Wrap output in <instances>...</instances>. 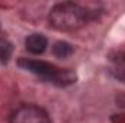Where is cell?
<instances>
[{
    "instance_id": "6da1fadb",
    "label": "cell",
    "mask_w": 125,
    "mask_h": 123,
    "mask_svg": "<svg viewBox=\"0 0 125 123\" xmlns=\"http://www.w3.org/2000/svg\"><path fill=\"white\" fill-rule=\"evenodd\" d=\"M96 12H90L87 7L79 3L62 1L52 6L48 15V22L57 31L71 32L80 29L87 22L96 19Z\"/></svg>"
},
{
    "instance_id": "7a4b0ae2",
    "label": "cell",
    "mask_w": 125,
    "mask_h": 123,
    "mask_svg": "<svg viewBox=\"0 0 125 123\" xmlns=\"http://www.w3.org/2000/svg\"><path fill=\"white\" fill-rule=\"evenodd\" d=\"M19 67H22L23 70L29 71L32 74L44 78L45 81H50L58 87H67L73 83H76V74L70 70H61L58 67H55L54 64L47 61H41V60H29V58H21Z\"/></svg>"
},
{
    "instance_id": "3957f363",
    "label": "cell",
    "mask_w": 125,
    "mask_h": 123,
    "mask_svg": "<svg viewBox=\"0 0 125 123\" xmlns=\"http://www.w3.org/2000/svg\"><path fill=\"white\" fill-rule=\"evenodd\" d=\"M9 123H52L48 112L36 104H21L9 116Z\"/></svg>"
},
{
    "instance_id": "277c9868",
    "label": "cell",
    "mask_w": 125,
    "mask_h": 123,
    "mask_svg": "<svg viewBox=\"0 0 125 123\" xmlns=\"http://www.w3.org/2000/svg\"><path fill=\"white\" fill-rule=\"evenodd\" d=\"M25 46L26 49L33 54V55H39L42 54L47 46H48V39L42 35V33H32L25 39Z\"/></svg>"
},
{
    "instance_id": "5b68a950",
    "label": "cell",
    "mask_w": 125,
    "mask_h": 123,
    "mask_svg": "<svg viewBox=\"0 0 125 123\" xmlns=\"http://www.w3.org/2000/svg\"><path fill=\"white\" fill-rule=\"evenodd\" d=\"M73 46L65 42V41H58L52 45V54L57 57V58H67L73 54Z\"/></svg>"
},
{
    "instance_id": "8992f818",
    "label": "cell",
    "mask_w": 125,
    "mask_h": 123,
    "mask_svg": "<svg viewBox=\"0 0 125 123\" xmlns=\"http://www.w3.org/2000/svg\"><path fill=\"white\" fill-rule=\"evenodd\" d=\"M112 71L118 78H125V52H119L112 58Z\"/></svg>"
},
{
    "instance_id": "52a82bcc",
    "label": "cell",
    "mask_w": 125,
    "mask_h": 123,
    "mask_svg": "<svg viewBox=\"0 0 125 123\" xmlns=\"http://www.w3.org/2000/svg\"><path fill=\"white\" fill-rule=\"evenodd\" d=\"M13 54V45L6 39V38H0V62H7L10 60Z\"/></svg>"
}]
</instances>
